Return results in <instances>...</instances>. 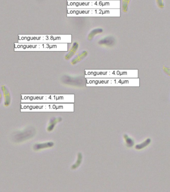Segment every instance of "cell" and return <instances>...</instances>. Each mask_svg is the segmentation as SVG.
<instances>
[{
  "label": "cell",
  "instance_id": "8fae6325",
  "mask_svg": "<svg viewBox=\"0 0 170 192\" xmlns=\"http://www.w3.org/2000/svg\"><path fill=\"white\" fill-rule=\"evenodd\" d=\"M1 89L4 94V98H5V105L7 106H9L11 103V96H10L8 90L6 86H2Z\"/></svg>",
  "mask_w": 170,
  "mask_h": 192
},
{
  "label": "cell",
  "instance_id": "5b68a950",
  "mask_svg": "<svg viewBox=\"0 0 170 192\" xmlns=\"http://www.w3.org/2000/svg\"><path fill=\"white\" fill-rule=\"evenodd\" d=\"M116 43V38L113 36H105L99 40L98 44L102 48H111L114 47Z\"/></svg>",
  "mask_w": 170,
  "mask_h": 192
},
{
  "label": "cell",
  "instance_id": "7a4b0ae2",
  "mask_svg": "<svg viewBox=\"0 0 170 192\" xmlns=\"http://www.w3.org/2000/svg\"><path fill=\"white\" fill-rule=\"evenodd\" d=\"M67 17H118L119 9H67Z\"/></svg>",
  "mask_w": 170,
  "mask_h": 192
},
{
  "label": "cell",
  "instance_id": "9a60e30c",
  "mask_svg": "<svg viewBox=\"0 0 170 192\" xmlns=\"http://www.w3.org/2000/svg\"><path fill=\"white\" fill-rule=\"evenodd\" d=\"M130 0H123L122 1V10L124 13H127L128 11V5Z\"/></svg>",
  "mask_w": 170,
  "mask_h": 192
},
{
  "label": "cell",
  "instance_id": "3957f363",
  "mask_svg": "<svg viewBox=\"0 0 170 192\" xmlns=\"http://www.w3.org/2000/svg\"><path fill=\"white\" fill-rule=\"evenodd\" d=\"M67 8L73 9H119V1H67Z\"/></svg>",
  "mask_w": 170,
  "mask_h": 192
},
{
  "label": "cell",
  "instance_id": "277c9868",
  "mask_svg": "<svg viewBox=\"0 0 170 192\" xmlns=\"http://www.w3.org/2000/svg\"><path fill=\"white\" fill-rule=\"evenodd\" d=\"M130 80L125 78H86V84L89 86H120L129 84Z\"/></svg>",
  "mask_w": 170,
  "mask_h": 192
},
{
  "label": "cell",
  "instance_id": "8992f818",
  "mask_svg": "<svg viewBox=\"0 0 170 192\" xmlns=\"http://www.w3.org/2000/svg\"><path fill=\"white\" fill-rule=\"evenodd\" d=\"M79 48V43L78 42H75L72 44V46L71 47L69 50L67 51L68 53L66 55H65L64 59L65 60H70L72 59L74 56L77 53L78 50Z\"/></svg>",
  "mask_w": 170,
  "mask_h": 192
},
{
  "label": "cell",
  "instance_id": "e0dca14e",
  "mask_svg": "<svg viewBox=\"0 0 170 192\" xmlns=\"http://www.w3.org/2000/svg\"><path fill=\"white\" fill-rule=\"evenodd\" d=\"M1 100H2V95H1V92H0V103H1Z\"/></svg>",
  "mask_w": 170,
  "mask_h": 192
},
{
  "label": "cell",
  "instance_id": "2e32d148",
  "mask_svg": "<svg viewBox=\"0 0 170 192\" xmlns=\"http://www.w3.org/2000/svg\"><path fill=\"white\" fill-rule=\"evenodd\" d=\"M157 4L158 5V6L160 8L162 9L164 7V5L163 3V0H156Z\"/></svg>",
  "mask_w": 170,
  "mask_h": 192
},
{
  "label": "cell",
  "instance_id": "9c48e42d",
  "mask_svg": "<svg viewBox=\"0 0 170 192\" xmlns=\"http://www.w3.org/2000/svg\"><path fill=\"white\" fill-rule=\"evenodd\" d=\"M54 145V143L53 142H48L36 144L33 146V149L35 151H39L40 150L44 149L46 148H49L52 147Z\"/></svg>",
  "mask_w": 170,
  "mask_h": 192
},
{
  "label": "cell",
  "instance_id": "ba28073f",
  "mask_svg": "<svg viewBox=\"0 0 170 192\" xmlns=\"http://www.w3.org/2000/svg\"><path fill=\"white\" fill-rule=\"evenodd\" d=\"M104 32V29L102 28H96L94 29L89 32L87 37V40L88 41H91L93 40L94 38L100 34H102Z\"/></svg>",
  "mask_w": 170,
  "mask_h": 192
},
{
  "label": "cell",
  "instance_id": "5bb4252c",
  "mask_svg": "<svg viewBox=\"0 0 170 192\" xmlns=\"http://www.w3.org/2000/svg\"><path fill=\"white\" fill-rule=\"evenodd\" d=\"M83 156L82 153H79L78 154V158L77 160L76 161L75 163L71 167V169L73 170L74 169H77L79 167V166H80L81 163H82V161Z\"/></svg>",
  "mask_w": 170,
  "mask_h": 192
},
{
  "label": "cell",
  "instance_id": "6da1fadb",
  "mask_svg": "<svg viewBox=\"0 0 170 192\" xmlns=\"http://www.w3.org/2000/svg\"><path fill=\"white\" fill-rule=\"evenodd\" d=\"M85 78H126L137 74L136 70H85Z\"/></svg>",
  "mask_w": 170,
  "mask_h": 192
},
{
  "label": "cell",
  "instance_id": "52a82bcc",
  "mask_svg": "<svg viewBox=\"0 0 170 192\" xmlns=\"http://www.w3.org/2000/svg\"><path fill=\"white\" fill-rule=\"evenodd\" d=\"M88 52L87 51H83L82 52L76 54L75 56H74L75 57H73L71 61L70 64L72 65H75L84 60L88 56Z\"/></svg>",
  "mask_w": 170,
  "mask_h": 192
},
{
  "label": "cell",
  "instance_id": "30bf717a",
  "mask_svg": "<svg viewBox=\"0 0 170 192\" xmlns=\"http://www.w3.org/2000/svg\"><path fill=\"white\" fill-rule=\"evenodd\" d=\"M62 121V118L60 117H54L50 120L47 130L48 132H51L54 129L57 123Z\"/></svg>",
  "mask_w": 170,
  "mask_h": 192
},
{
  "label": "cell",
  "instance_id": "4fadbf2b",
  "mask_svg": "<svg viewBox=\"0 0 170 192\" xmlns=\"http://www.w3.org/2000/svg\"><path fill=\"white\" fill-rule=\"evenodd\" d=\"M123 138L125 139V144H126V146H127V147L131 148L134 146V141L133 139H131V138H130L127 135L125 134L123 136Z\"/></svg>",
  "mask_w": 170,
  "mask_h": 192
},
{
  "label": "cell",
  "instance_id": "7c38bea8",
  "mask_svg": "<svg viewBox=\"0 0 170 192\" xmlns=\"http://www.w3.org/2000/svg\"><path fill=\"white\" fill-rule=\"evenodd\" d=\"M151 142V139L150 138H148V139H146L144 142L141 143V144H138V145H136L135 146V148L136 150H141L144 149V148H145L146 147H147L149 144H150V143Z\"/></svg>",
  "mask_w": 170,
  "mask_h": 192
}]
</instances>
